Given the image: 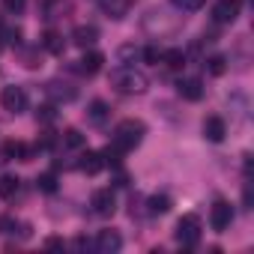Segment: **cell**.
<instances>
[{
	"label": "cell",
	"mask_w": 254,
	"mask_h": 254,
	"mask_svg": "<svg viewBox=\"0 0 254 254\" xmlns=\"http://www.w3.org/2000/svg\"><path fill=\"white\" fill-rule=\"evenodd\" d=\"M72 42H75L78 48H90V45H96V42H99V30H96V27H90V24H81V27H75Z\"/></svg>",
	"instance_id": "8fae6325"
},
{
	"label": "cell",
	"mask_w": 254,
	"mask_h": 254,
	"mask_svg": "<svg viewBox=\"0 0 254 254\" xmlns=\"http://www.w3.org/2000/svg\"><path fill=\"white\" fill-rule=\"evenodd\" d=\"M42 45H45V51H51V54H63V51H66L63 36H60V33H54V30H48V33H45Z\"/></svg>",
	"instance_id": "2e32d148"
},
{
	"label": "cell",
	"mask_w": 254,
	"mask_h": 254,
	"mask_svg": "<svg viewBox=\"0 0 254 254\" xmlns=\"http://www.w3.org/2000/svg\"><path fill=\"white\" fill-rule=\"evenodd\" d=\"M147 206H150L153 215H165V212H171V197L168 194H153L147 200Z\"/></svg>",
	"instance_id": "e0dca14e"
},
{
	"label": "cell",
	"mask_w": 254,
	"mask_h": 254,
	"mask_svg": "<svg viewBox=\"0 0 254 254\" xmlns=\"http://www.w3.org/2000/svg\"><path fill=\"white\" fill-rule=\"evenodd\" d=\"M177 239L183 245H194L200 239V218L197 215H183L177 221Z\"/></svg>",
	"instance_id": "3957f363"
},
{
	"label": "cell",
	"mask_w": 254,
	"mask_h": 254,
	"mask_svg": "<svg viewBox=\"0 0 254 254\" xmlns=\"http://www.w3.org/2000/svg\"><path fill=\"white\" fill-rule=\"evenodd\" d=\"M224 69H227V60L224 57H212L209 60V75H224Z\"/></svg>",
	"instance_id": "484cf974"
},
{
	"label": "cell",
	"mask_w": 254,
	"mask_h": 254,
	"mask_svg": "<svg viewBox=\"0 0 254 254\" xmlns=\"http://www.w3.org/2000/svg\"><path fill=\"white\" fill-rule=\"evenodd\" d=\"M111 84L117 93H126V96H132V93H144L147 90V78L141 72H135L132 66H123L111 75Z\"/></svg>",
	"instance_id": "7a4b0ae2"
},
{
	"label": "cell",
	"mask_w": 254,
	"mask_h": 254,
	"mask_svg": "<svg viewBox=\"0 0 254 254\" xmlns=\"http://www.w3.org/2000/svg\"><path fill=\"white\" fill-rule=\"evenodd\" d=\"M144 135H147V126L141 120H123L117 126V132H114V147L120 153H129L144 141Z\"/></svg>",
	"instance_id": "6da1fadb"
},
{
	"label": "cell",
	"mask_w": 254,
	"mask_h": 254,
	"mask_svg": "<svg viewBox=\"0 0 254 254\" xmlns=\"http://www.w3.org/2000/svg\"><path fill=\"white\" fill-rule=\"evenodd\" d=\"M24 6H27V0H3V9L12 12V15H21Z\"/></svg>",
	"instance_id": "cb8c5ba5"
},
{
	"label": "cell",
	"mask_w": 254,
	"mask_h": 254,
	"mask_svg": "<svg viewBox=\"0 0 254 254\" xmlns=\"http://www.w3.org/2000/svg\"><path fill=\"white\" fill-rule=\"evenodd\" d=\"M3 153H6L9 159H21V162H30V150H27L24 144H18V141H9Z\"/></svg>",
	"instance_id": "ffe728a7"
},
{
	"label": "cell",
	"mask_w": 254,
	"mask_h": 254,
	"mask_svg": "<svg viewBox=\"0 0 254 254\" xmlns=\"http://www.w3.org/2000/svg\"><path fill=\"white\" fill-rule=\"evenodd\" d=\"M239 9H242V0H218L212 6V18H215V24H233Z\"/></svg>",
	"instance_id": "5b68a950"
},
{
	"label": "cell",
	"mask_w": 254,
	"mask_h": 254,
	"mask_svg": "<svg viewBox=\"0 0 254 254\" xmlns=\"http://www.w3.org/2000/svg\"><path fill=\"white\" fill-rule=\"evenodd\" d=\"M162 60H165V63H168V69H174V72L186 66V54H183L180 48H171V51H162Z\"/></svg>",
	"instance_id": "ac0fdd59"
},
{
	"label": "cell",
	"mask_w": 254,
	"mask_h": 254,
	"mask_svg": "<svg viewBox=\"0 0 254 254\" xmlns=\"http://www.w3.org/2000/svg\"><path fill=\"white\" fill-rule=\"evenodd\" d=\"M102 168H105V156H102V153H93V150H90V153L81 156V171H84L87 177H96Z\"/></svg>",
	"instance_id": "4fadbf2b"
},
{
	"label": "cell",
	"mask_w": 254,
	"mask_h": 254,
	"mask_svg": "<svg viewBox=\"0 0 254 254\" xmlns=\"http://www.w3.org/2000/svg\"><path fill=\"white\" fill-rule=\"evenodd\" d=\"M12 230H15V218L3 215V218H0V233H12Z\"/></svg>",
	"instance_id": "f546056e"
},
{
	"label": "cell",
	"mask_w": 254,
	"mask_h": 254,
	"mask_svg": "<svg viewBox=\"0 0 254 254\" xmlns=\"http://www.w3.org/2000/svg\"><path fill=\"white\" fill-rule=\"evenodd\" d=\"M96 248H99L102 254H114V251L123 248V236H120L117 230H102V233L96 236Z\"/></svg>",
	"instance_id": "9c48e42d"
},
{
	"label": "cell",
	"mask_w": 254,
	"mask_h": 254,
	"mask_svg": "<svg viewBox=\"0 0 254 254\" xmlns=\"http://www.w3.org/2000/svg\"><path fill=\"white\" fill-rule=\"evenodd\" d=\"M87 117H90V123H105V117H108V105L102 102V99H96V102H90V111H87Z\"/></svg>",
	"instance_id": "d6986e66"
},
{
	"label": "cell",
	"mask_w": 254,
	"mask_h": 254,
	"mask_svg": "<svg viewBox=\"0 0 254 254\" xmlns=\"http://www.w3.org/2000/svg\"><path fill=\"white\" fill-rule=\"evenodd\" d=\"M102 63H105V57H102L99 51H87V54L81 57V66H78V69H81L84 75H96V72L102 69Z\"/></svg>",
	"instance_id": "5bb4252c"
},
{
	"label": "cell",
	"mask_w": 254,
	"mask_h": 254,
	"mask_svg": "<svg viewBox=\"0 0 254 254\" xmlns=\"http://www.w3.org/2000/svg\"><path fill=\"white\" fill-rule=\"evenodd\" d=\"M15 191H18V180L15 177H0V197L9 200V197H15Z\"/></svg>",
	"instance_id": "44dd1931"
},
{
	"label": "cell",
	"mask_w": 254,
	"mask_h": 254,
	"mask_svg": "<svg viewBox=\"0 0 254 254\" xmlns=\"http://www.w3.org/2000/svg\"><path fill=\"white\" fill-rule=\"evenodd\" d=\"M177 90H180V96L189 99V102H200V99H203V84H200L197 78H183V81L177 84Z\"/></svg>",
	"instance_id": "30bf717a"
},
{
	"label": "cell",
	"mask_w": 254,
	"mask_h": 254,
	"mask_svg": "<svg viewBox=\"0 0 254 254\" xmlns=\"http://www.w3.org/2000/svg\"><path fill=\"white\" fill-rule=\"evenodd\" d=\"M36 183H39V189H42V191H48V194H51V191H57V180H54V174H42Z\"/></svg>",
	"instance_id": "603a6c76"
},
{
	"label": "cell",
	"mask_w": 254,
	"mask_h": 254,
	"mask_svg": "<svg viewBox=\"0 0 254 254\" xmlns=\"http://www.w3.org/2000/svg\"><path fill=\"white\" fill-rule=\"evenodd\" d=\"M63 144L72 147V150H78V147H84V135H81L78 129H66V132H63Z\"/></svg>",
	"instance_id": "7402d4cb"
},
{
	"label": "cell",
	"mask_w": 254,
	"mask_h": 254,
	"mask_svg": "<svg viewBox=\"0 0 254 254\" xmlns=\"http://www.w3.org/2000/svg\"><path fill=\"white\" fill-rule=\"evenodd\" d=\"M90 206H93L96 215H114V209H117V197H114L111 189H99V191H93Z\"/></svg>",
	"instance_id": "8992f818"
},
{
	"label": "cell",
	"mask_w": 254,
	"mask_h": 254,
	"mask_svg": "<svg viewBox=\"0 0 254 254\" xmlns=\"http://www.w3.org/2000/svg\"><path fill=\"white\" fill-rule=\"evenodd\" d=\"M171 3L180 6V9H189V12H191V9H200V6H203V0H171Z\"/></svg>",
	"instance_id": "83f0119b"
},
{
	"label": "cell",
	"mask_w": 254,
	"mask_h": 254,
	"mask_svg": "<svg viewBox=\"0 0 254 254\" xmlns=\"http://www.w3.org/2000/svg\"><path fill=\"white\" fill-rule=\"evenodd\" d=\"M230 221H233V206H230L227 200H218V203L212 206V212H209V224L221 233V230L230 227Z\"/></svg>",
	"instance_id": "52a82bcc"
},
{
	"label": "cell",
	"mask_w": 254,
	"mask_h": 254,
	"mask_svg": "<svg viewBox=\"0 0 254 254\" xmlns=\"http://www.w3.org/2000/svg\"><path fill=\"white\" fill-rule=\"evenodd\" d=\"M224 135H227V126H224L221 117H206V120H203V138H206V141L221 144Z\"/></svg>",
	"instance_id": "ba28073f"
},
{
	"label": "cell",
	"mask_w": 254,
	"mask_h": 254,
	"mask_svg": "<svg viewBox=\"0 0 254 254\" xmlns=\"http://www.w3.org/2000/svg\"><path fill=\"white\" fill-rule=\"evenodd\" d=\"M0 105H3V111H9V114H21L27 108V93L21 87H3V93H0Z\"/></svg>",
	"instance_id": "277c9868"
},
{
	"label": "cell",
	"mask_w": 254,
	"mask_h": 254,
	"mask_svg": "<svg viewBox=\"0 0 254 254\" xmlns=\"http://www.w3.org/2000/svg\"><path fill=\"white\" fill-rule=\"evenodd\" d=\"M45 90H48V96L57 99V102H72V99L78 96V90H75L72 84H66V81H51Z\"/></svg>",
	"instance_id": "7c38bea8"
},
{
	"label": "cell",
	"mask_w": 254,
	"mask_h": 254,
	"mask_svg": "<svg viewBox=\"0 0 254 254\" xmlns=\"http://www.w3.org/2000/svg\"><path fill=\"white\" fill-rule=\"evenodd\" d=\"M138 54H141V51H138L135 45H123V48H120V60H123V63H132Z\"/></svg>",
	"instance_id": "d4e9b609"
},
{
	"label": "cell",
	"mask_w": 254,
	"mask_h": 254,
	"mask_svg": "<svg viewBox=\"0 0 254 254\" xmlns=\"http://www.w3.org/2000/svg\"><path fill=\"white\" fill-rule=\"evenodd\" d=\"M36 117H39V120H45V123H51L57 114H54V108H51V105H45V108H39V111H36Z\"/></svg>",
	"instance_id": "f1b7e54d"
},
{
	"label": "cell",
	"mask_w": 254,
	"mask_h": 254,
	"mask_svg": "<svg viewBox=\"0 0 254 254\" xmlns=\"http://www.w3.org/2000/svg\"><path fill=\"white\" fill-rule=\"evenodd\" d=\"M144 60H147V63H159V60H162V48L147 45V48H144Z\"/></svg>",
	"instance_id": "4316f807"
},
{
	"label": "cell",
	"mask_w": 254,
	"mask_h": 254,
	"mask_svg": "<svg viewBox=\"0 0 254 254\" xmlns=\"http://www.w3.org/2000/svg\"><path fill=\"white\" fill-rule=\"evenodd\" d=\"M99 3H102V9H105L111 18H123L126 12H129L132 0H99Z\"/></svg>",
	"instance_id": "9a60e30c"
}]
</instances>
